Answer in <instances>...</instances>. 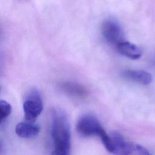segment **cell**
I'll use <instances>...</instances> for the list:
<instances>
[{
    "label": "cell",
    "mask_w": 155,
    "mask_h": 155,
    "mask_svg": "<svg viewBox=\"0 0 155 155\" xmlns=\"http://www.w3.org/2000/svg\"><path fill=\"white\" fill-rule=\"evenodd\" d=\"M51 136L54 149L51 155H70V126L67 115L61 110H56L53 111Z\"/></svg>",
    "instance_id": "cell-1"
},
{
    "label": "cell",
    "mask_w": 155,
    "mask_h": 155,
    "mask_svg": "<svg viewBox=\"0 0 155 155\" xmlns=\"http://www.w3.org/2000/svg\"><path fill=\"white\" fill-rule=\"evenodd\" d=\"M76 130L83 136H99L107 151L113 153V145L111 136L107 133L95 116L90 114L81 116L77 122Z\"/></svg>",
    "instance_id": "cell-2"
},
{
    "label": "cell",
    "mask_w": 155,
    "mask_h": 155,
    "mask_svg": "<svg viewBox=\"0 0 155 155\" xmlns=\"http://www.w3.org/2000/svg\"><path fill=\"white\" fill-rule=\"evenodd\" d=\"M113 145V154L115 155H150L143 147L126 141L123 136L114 131L110 135Z\"/></svg>",
    "instance_id": "cell-3"
},
{
    "label": "cell",
    "mask_w": 155,
    "mask_h": 155,
    "mask_svg": "<svg viewBox=\"0 0 155 155\" xmlns=\"http://www.w3.org/2000/svg\"><path fill=\"white\" fill-rule=\"evenodd\" d=\"M42 109L43 103L40 93L36 90H31L27 96L23 104L25 120L34 122L40 115Z\"/></svg>",
    "instance_id": "cell-4"
},
{
    "label": "cell",
    "mask_w": 155,
    "mask_h": 155,
    "mask_svg": "<svg viewBox=\"0 0 155 155\" xmlns=\"http://www.w3.org/2000/svg\"><path fill=\"white\" fill-rule=\"evenodd\" d=\"M101 30L102 34L107 42L116 44L121 42L122 30L116 21L112 19L105 20L102 24Z\"/></svg>",
    "instance_id": "cell-5"
},
{
    "label": "cell",
    "mask_w": 155,
    "mask_h": 155,
    "mask_svg": "<svg viewBox=\"0 0 155 155\" xmlns=\"http://www.w3.org/2000/svg\"><path fill=\"white\" fill-rule=\"evenodd\" d=\"M40 127L33 122L27 121L18 123L15 128L16 134L22 138H31L38 134Z\"/></svg>",
    "instance_id": "cell-6"
},
{
    "label": "cell",
    "mask_w": 155,
    "mask_h": 155,
    "mask_svg": "<svg viewBox=\"0 0 155 155\" xmlns=\"http://www.w3.org/2000/svg\"><path fill=\"white\" fill-rule=\"evenodd\" d=\"M122 76L127 79L142 85H148L152 81L151 74L143 70H128L122 73Z\"/></svg>",
    "instance_id": "cell-7"
},
{
    "label": "cell",
    "mask_w": 155,
    "mask_h": 155,
    "mask_svg": "<svg viewBox=\"0 0 155 155\" xmlns=\"http://www.w3.org/2000/svg\"><path fill=\"white\" fill-rule=\"evenodd\" d=\"M117 50L120 54L131 59H137L142 55L140 48L128 41L119 42L117 44Z\"/></svg>",
    "instance_id": "cell-8"
},
{
    "label": "cell",
    "mask_w": 155,
    "mask_h": 155,
    "mask_svg": "<svg viewBox=\"0 0 155 155\" xmlns=\"http://www.w3.org/2000/svg\"><path fill=\"white\" fill-rule=\"evenodd\" d=\"M62 88L68 94L74 96H84L87 91L82 85L74 82H66L63 84Z\"/></svg>",
    "instance_id": "cell-9"
},
{
    "label": "cell",
    "mask_w": 155,
    "mask_h": 155,
    "mask_svg": "<svg viewBox=\"0 0 155 155\" xmlns=\"http://www.w3.org/2000/svg\"><path fill=\"white\" fill-rule=\"evenodd\" d=\"M12 112V106L5 101H0V120L2 122L7 118Z\"/></svg>",
    "instance_id": "cell-10"
}]
</instances>
